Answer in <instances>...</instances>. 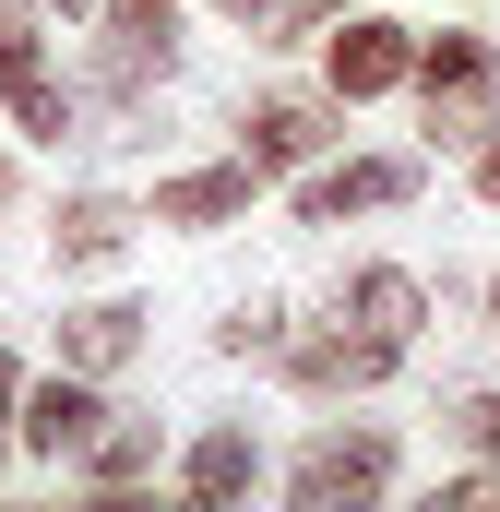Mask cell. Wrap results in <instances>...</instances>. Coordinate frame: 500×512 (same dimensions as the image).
<instances>
[{"label": "cell", "instance_id": "cell-1", "mask_svg": "<svg viewBox=\"0 0 500 512\" xmlns=\"http://www.w3.org/2000/svg\"><path fill=\"white\" fill-rule=\"evenodd\" d=\"M0 108L36 143H72L84 131V84L48 72V0H0Z\"/></svg>", "mask_w": 500, "mask_h": 512}, {"label": "cell", "instance_id": "cell-2", "mask_svg": "<svg viewBox=\"0 0 500 512\" xmlns=\"http://www.w3.org/2000/svg\"><path fill=\"white\" fill-rule=\"evenodd\" d=\"M393 477H405V441L393 429H322V441H298L286 501L298 512H358V501H393Z\"/></svg>", "mask_w": 500, "mask_h": 512}, {"label": "cell", "instance_id": "cell-3", "mask_svg": "<svg viewBox=\"0 0 500 512\" xmlns=\"http://www.w3.org/2000/svg\"><path fill=\"white\" fill-rule=\"evenodd\" d=\"M429 191V155H322L298 167V227H346V215H393Z\"/></svg>", "mask_w": 500, "mask_h": 512}, {"label": "cell", "instance_id": "cell-4", "mask_svg": "<svg viewBox=\"0 0 500 512\" xmlns=\"http://www.w3.org/2000/svg\"><path fill=\"white\" fill-rule=\"evenodd\" d=\"M334 131H346V96H334V84H322V96L274 84V96H250V108H239V155L262 167V179H286V167H322Z\"/></svg>", "mask_w": 500, "mask_h": 512}, {"label": "cell", "instance_id": "cell-5", "mask_svg": "<svg viewBox=\"0 0 500 512\" xmlns=\"http://www.w3.org/2000/svg\"><path fill=\"white\" fill-rule=\"evenodd\" d=\"M274 370H286V382L310 393V405H334V393H381L393 370H405V346L334 310V334H286V358H274Z\"/></svg>", "mask_w": 500, "mask_h": 512}, {"label": "cell", "instance_id": "cell-6", "mask_svg": "<svg viewBox=\"0 0 500 512\" xmlns=\"http://www.w3.org/2000/svg\"><path fill=\"white\" fill-rule=\"evenodd\" d=\"M120 405L96 393V370H48V382H24V405H12V441L36 453V465H84V441L108 429Z\"/></svg>", "mask_w": 500, "mask_h": 512}, {"label": "cell", "instance_id": "cell-7", "mask_svg": "<svg viewBox=\"0 0 500 512\" xmlns=\"http://www.w3.org/2000/svg\"><path fill=\"white\" fill-rule=\"evenodd\" d=\"M322 84H334L346 108H370V96H405V84H417V36H405L393 12H346V24L322 36Z\"/></svg>", "mask_w": 500, "mask_h": 512}, {"label": "cell", "instance_id": "cell-8", "mask_svg": "<svg viewBox=\"0 0 500 512\" xmlns=\"http://www.w3.org/2000/svg\"><path fill=\"white\" fill-rule=\"evenodd\" d=\"M250 191H262V167L250 155H215V167H179V179H155V227H191V239H215V227H239Z\"/></svg>", "mask_w": 500, "mask_h": 512}, {"label": "cell", "instance_id": "cell-9", "mask_svg": "<svg viewBox=\"0 0 500 512\" xmlns=\"http://www.w3.org/2000/svg\"><path fill=\"white\" fill-rule=\"evenodd\" d=\"M143 227H155V215H143V203H120V191H60L48 251H60V274H96V262H120Z\"/></svg>", "mask_w": 500, "mask_h": 512}, {"label": "cell", "instance_id": "cell-10", "mask_svg": "<svg viewBox=\"0 0 500 512\" xmlns=\"http://www.w3.org/2000/svg\"><path fill=\"white\" fill-rule=\"evenodd\" d=\"M143 334H155V310H143V298H84V310H60V370L120 382L131 358H143Z\"/></svg>", "mask_w": 500, "mask_h": 512}, {"label": "cell", "instance_id": "cell-11", "mask_svg": "<svg viewBox=\"0 0 500 512\" xmlns=\"http://www.w3.org/2000/svg\"><path fill=\"white\" fill-rule=\"evenodd\" d=\"M334 310H346V322H370V334H393V346H417V322H429V286H417L405 262H358V274L334 286Z\"/></svg>", "mask_w": 500, "mask_h": 512}, {"label": "cell", "instance_id": "cell-12", "mask_svg": "<svg viewBox=\"0 0 500 512\" xmlns=\"http://www.w3.org/2000/svg\"><path fill=\"white\" fill-rule=\"evenodd\" d=\"M155 465H167V429H155V417H108V429L84 441V465H72V477H84L96 501H120V489H143Z\"/></svg>", "mask_w": 500, "mask_h": 512}, {"label": "cell", "instance_id": "cell-13", "mask_svg": "<svg viewBox=\"0 0 500 512\" xmlns=\"http://www.w3.org/2000/svg\"><path fill=\"white\" fill-rule=\"evenodd\" d=\"M179 489H191V501H250V489H262V441H250V429H203V441L179 453Z\"/></svg>", "mask_w": 500, "mask_h": 512}, {"label": "cell", "instance_id": "cell-14", "mask_svg": "<svg viewBox=\"0 0 500 512\" xmlns=\"http://www.w3.org/2000/svg\"><path fill=\"white\" fill-rule=\"evenodd\" d=\"M477 84H500V48L477 36V24L417 36V96H477Z\"/></svg>", "mask_w": 500, "mask_h": 512}, {"label": "cell", "instance_id": "cell-15", "mask_svg": "<svg viewBox=\"0 0 500 512\" xmlns=\"http://www.w3.org/2000/svg\"><path fill=\"white\" fill-rule=\"evenodd\" d=\"M346 24V0H262L250 12V48H322Z\"/></svg>", "mask_w": 500, "mask_h": 512}, {"label": "cell", "instance_id": "cell-16", "mask_svg": "<svg viewBox=\"0 0 500 512\" xmlns=\"http://www.w3.org/2000/svg\"><path fill=\"white\" fill-rule=\"evenodd\" d=\"M215 358H286V298H239L215 322Z\"/></svg>", "mask_w": 500, "mask_h": 512}, {"label": "cell", "instance_id": "cell-17", "mask_svg": "<svg viewBox=\"0 0 500 512\" xmlns=\"http://www.w3.org/2000/svg\"><path fill=\"white\" fill-rule=\"evenodd\" d=\"M477 203H500V131L477 143Z\"/></svg>", "mask_w": 500, "mask_h": 512}, {"label": "cell", "instance_id": "cell-18", "mask_svg": "<svg viewBox=\"0 0 500 512\" xmlns=\"http://www.w3.org/2000/svg\"><path fill=\"white\" fill-rule=\"evenodd\" d=\"M12 405H24V370H12V346H0V429H12Z\"/></svg>", "mask_w": 500, "mask_h": 512}, {"label": "cell", "instance_id": "cell-19", "mask_svg": "<svg viewBox=\"0 0 500 512\" xmlns=\"http://www.w3.org/2000/svg\"><path fill=\"white\" fill-rule=\"evenodd\" d=\"M48 12H60V24H96V0H48Z\"/></svg>", "mask_w": 500, "mask_h": 512}, {"label": "cell", "instance_id": "cell-20", "mask_svg": "<svg viewBox=\"0 0 500 512\" xmlns=\"http://www.w3.org/2000/svg\"><path fill=\"white\" fill-rule=\"evenodd\" d=\"M203 12H227V24H250V12H262V0H203Z\"/></svg>", "mask_w": 500, "mask_h": 512}, {"label": "cell", "instance_id": "cell-21", "mask_svg": "<svg viewBox=\"0 0 500 512\" xmlns=\"http://www.w3.org/2000/svg\"><path fill=\"white\" fill-rule=\"evenodd\" d=\"M0 203H12V167H0Z\"/></svg>", "mask_w": 500, "mask_h": 512}, {"label": "cell", "instance_id": "cell-22", "mask_svg": "<svg viewBox=\"0 0 500 512\" xmlns=\"http://www.w3.org/2000/svg\"><path fill=\"white\" fill-rule=\"evenodd\" d=\"M489 322H500V286H489Z\"/></svg>", "mask_w": 500, "mask_h": 512}]
</instances>
